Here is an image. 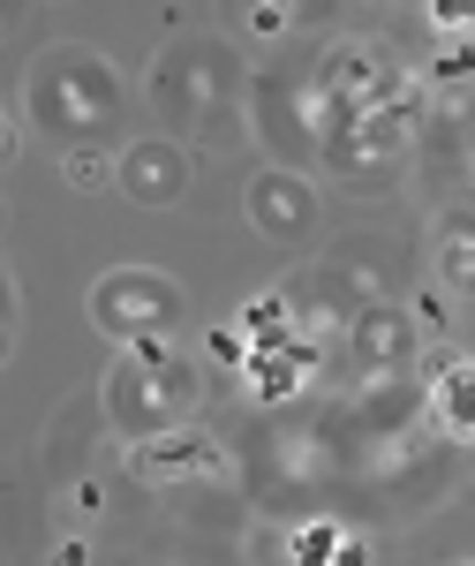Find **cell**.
Masks as SVG:
<instances>
[{
  "label": "cell",
  "instance_id": "4",
  "mask_svg": "<svg viewBox=\"0 0 475 566\" xmlns=\"http://www.w3.org/2000/svg\"><path fill=\"white\" fill-rule=\"evenodd\" d=\"M144 98H151V122H167V136H212L226 114H234V53L219 39H181L151 61L144 76Z\"/></svg>",
  "mask_w": 475,
  "mask_h": 566
},
{
  "label": "cell",
  "instance_id": "6",
  "mask_svg": "<svg viewBox=\"0 0 475 566\" xmlns=\"http://www.w3.org/2000/svg\"><path fill=\"white\" fill-rule=\"evenodd\" d=\"M242 219L257 227L272 250H303L309 234H317V181H309V167H287V159L257 167L250 189H242Z\"/></svg>",
  "mask_w": 475,
  "mask_h": 566
},
{
  "label": "cell",
  "instance_id": "3",
  "mask_svg": "<svg viewBox=\"0 0 475 566\" xmlns=\"http://www.w3.org/2000/svg\"><path fill=\"white\" fill-rule=\"evenodd\" d=\"M415 144H423V98H415V91H400L392 106H370V114L340 122V129L325 136L317 167L340 181L347 197H386L392 181L408 175Z\"/></svg>",
  "mask_w": 475,
  "mask_h": 566
},
{
  "label": "cell",
  "instance_id": "1",
  "mask_svg": "<svg viewBox=\"0 0 475 566\" xmlns=\"http://www.w3.org/2000/svg\"><path fill=\"white\" fill-rule=\"evenodd\" d=\"M23 114L53 151L76 144H106L122 122V69L91 45H45L23 76Z\"/></svg>",
  "mask_w": 475,
  "mask_h": 566
},
{
  "label": "cell",
  "instance_id": "7",
  "mask_svg": "<svg viewBox=\"0 0 475 566\" xmlns=\"http://www.w3.org/2000/svg\"><path fill=\"white\" fill-rule=\"evenodd\" d=\"M340 355L355 363V378H386V370H408L415 355H423V325H415V310L392 303V295H370V303L355 310V325L340 333Z\"/></svg>",
  "mask_w": 475,
  "mask_h": 566
},
{
  "label": "cell",
  "instance_id": "12",
  "mask_svg": "<svg viewBox=\"0 0 475 566\" xmlns=\"http://www.w3.org/2000/svg\"><path fill=\"white\" fill-rule=\"evenodd\" d=\"M272 8H279V23H287V31H317V23H332V15H340V0H272Z\"/></svg>",
  "mask_w": 475,
  "mask_h": 566
},
{
  "label": "cell",
  "instance_id": "10",
  "mask_svg": "<svg viewBox=\"0 0 475 566\" xmlns=\"http://www.w3.org/2000/svg\"><path fill=\"white\" fill-rule=\"evenodd\" d=\"M61 175L68 189H114L122 159H106V144H76V151H61Z\"/></svg>",
  "mask_w": 475,
  "mask_h": 566
},
{
  "label": "cell",
  "instance_id": "9",
  "mask_svg": "<svg viewBox=\"0 0 475 566\" xmlns=\"http://www.w3.org/2000/svg\"><path fill=\"white\" fill-rule=\"evenodd\" d=\"M189 175H197L189 144L159 129V136L122 144V175H114V189H122L129 205H144V212H167V205H181V197H189Z\"/></svg>",
  "mask_w": 475,
  "mask_h": 566
},
{
  "label": "cell",
  "instance_id": "2",
  "mask_svg": "<svg viewBox=\"0 0 475 566\" xmlns=\"http://www.w3.org/2000/svg\"><path fill=\"white\" fill-rule=\"evenodd\" d=\"M197 400H204V370L189 355L167 340H129V355L98 386V416H106V431L144 446V438H173L197 416Z\"/></svg>",
  "mask_w": 475,
  "mask_h": 566
},
{
  "label": "cell",
  "instance_id": "8",
  "mask_svg": "<svg viewBox=\"0 0 475 566\" xmlns=\"http://www.w3.org/2000/svg\"><path fill=\"white\" fill-rule=\"evenodd\" d=\"M250 122H257V136L272 144V159L317 167V122H309V84L303 76L257 69V84H250Z\"/></svg>",
  "mask_w": 475,
  "mask_h": 566
},
{
  "label": "cell",
  "instance_id": "11",
  "mask_svg": "<svg viewBox=\"0 0 475 566\" xmlns=\"http://www.w3.org/2000/svg\"><path fill=\"white\" fill-rule=\"evenodd\" d=\"M219 15H226V31H250V39H287V23H279V8H272V0H219Z\"/></svg>",
  "mask_w": 475,
  "mask_h": 566
},
{
  "label": "cell",
  "instance_id": "13",
  "mask_svg": "<svg viewBox=\"0 0 475 566\" xmlns=\"http://www.w3.org/2000/svg\"><path fill=\"white\" fill-rule=\"evenodd\" d=\"M431 23L445 39H468L475 31V0H431Z\"/></svg>",
  "mask_w": 475,
  "mask_h": 566
},
{
  "label": "cell",
  "instance_id": "14",
  "mask_svg": "<svg viewBox=\"0 0 475 566\" xmlns=\"http://www.w3.org/2000/svg\"><path fill=\"white\" fill-rule=\"evenodd\" d=\"M23 340V280H8V348Z\"/></svg>",
  "mask_w": 475,
  "mask_h": 566
},
{
  "label": "cell",
  "instance_id": "5",
  "mask_svg": "<svg viewBox=\"0 0 475 566\" xmlns=\"http://www.w3.org/2000/svg\"><path fill=\"white\" fill-rule=\"evenodd\" d=\"M181 317H189L181 280L151 272V264H114V272L91 280V325H98L114 348H129V340H173Z\"/></svg>",
  "mask_w": 475,
  "mask_h": 566
}]
</instances>
